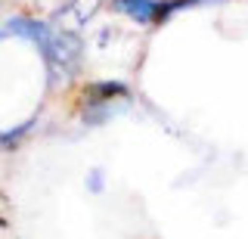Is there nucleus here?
Wrapping results in <instances>:
<instances>
[{"label": "nucleus", "instance_id": "f257e3e1", "mask_svg": "<svg viewBox=\"0 0 248 239\" xmlns=\"http://www.w3.org/2000/svg\"><path fill=\"white\" fill-rule=\"evenodd\" d=\"M158 3L161 0H115V6L121 13H127L130 19L143 22V25H152L158 19Z\"/></svg>", "mask_w": 248, "mask_h": 239}]
</instances>
